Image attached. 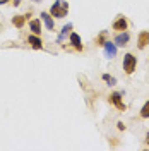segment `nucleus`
<instances>
[{
	"label": "nucleus",
	"mask_w": 149,
	"mask_h": 151,
	"mask_svg": "<svg viewBox=\"0 0 149 151\" xmlns=\"http://www.w3.org/2000/svg\"><path fill=\"white\" fill-rule=\"evenodd\" d=\"M112 28L115 29V31H118V33H120V31H125V29L129 28V21L123 17V16H120V17L115 19V22H113Z\"/></svg>",
	"instance_id": "39448f33"
},
{
	"label": "nucleus",
	"mask_w": 149,
	"mask_h": 151,
	"mask_svg": "<svg viewBox=\"0 0 149 151\" xmlns=\"http://www.w3.org/2000/svg\"><path fill=\"white\" fill-rule=\"evenodd\" d=\"M28 43H29L33 48H34V50H41V48H43V43H41V40H39L36 35L29 36V38H28Z\"/></svg>",
	"instance_id": "6e6552de"
},
{
	"label": "nucleus",
	"mask_w": 149,
	"mask_h": 151,
	"mask_svg": "<svg viewBox=\"0 0 149 151\" xmlns=\"http://www.w3.org/2000/svg\"><path fill=\"white\" fill-rule=\"evenodd\" d=\"M129 40H130V35H129L127 31H120V33L115 36V45H118V47H125V45L129 43Z\"/></svg>",
	"instance_id": "423d86ee"
},
{
	"label": "nucleus",
	"mask_w": 149,
	"mask_h": 151,
	"mask_svg": "<svg viewBox=\"0 0 149 151\" xmlns=\"http://www.w3.org/2000/svg\"><path fill=\"white\" fill-rule=\"evenodd\" d=\"M149 45V31H142L139 33V36H137V47L142 50V48H146Z\"/></svg>",
	"instance_id": "0eeeda50"
},
{
	"label": "nucleus",
	"mask_w": 149,
	"mask_h": 151,
	"mask_svg": "<svg viewBox=\"0 0 149 151\" xmlns=\"http://www.w3.org/2000/svg\"><path fill=\"white\" fill-rule=\"evenodd\" d=\"M105 57L106 58H115V55H117V45L115 43H112L110 40L108 41H105Z\"/></svg>",
	"instance_id": "20e7f679"
},
{
	"label": "nucleus",
	"mask_w": 149,
	"mask_h": 151,
	"mask_svg": "<svg viewBox=\"0 0 149 151\" xmlns=\"http://www.w3.org/2000/svg\"><path fill=\"white\" fill-rule=\"evenodd\" d=\"M70 43L75 47V50H79V52H81V50H84V47L81 45V38H79V35H77V33H70Z\"/></svg>",
	"instance_id": "1a4fd4ad"
},
{
	"label": "nucleus",
	"mask_w": 149,
	"mask_h": 151,
	"mask_svg": "<svg viewBox=\"0 0 149 151\" xmlns=\"http://www.w3.org/2000/svg\"><path fill=\"white\" fill-rule=\"evenodd\" d=\"M117 125H118V129H120V131H125V124H123V122H118Z\"/></svg>",
	"instance_id": "f3484780"
},
{
	"label": "nucleus",
	"mask_w": 149,
	"mask_h": 151,
	"mask_svg": "<svg viewBox=\"0 0 149 151\" xmlns=\"http://www.w3.org/2000/svg\"><path fill=\"white\" fill-rule=\"evenodd\" d=\"M106 36H108V31H101V33L96 36V45H105V41H108Z\"/></svg>",
	"instance_id": "ddd939ff"
},
{
	"label": "nucleus",
	"mask_w": 149,
	"mask_h": 151,
	"mask_svg": "<svg viewBox=\"0 0 149 151\" xmlns=\"http://www.w3.org/2000/svg\"><path fill=\"white\" fill-rule=\"evenodd\" d=\"M67 12H69V4L64 2V0H57L55 4L52 5V9H50V14H52V16H55L57 19L65 17Z\"/></svg>",
	"instance_id": "f257e3e1"
},
{
	"label": "nucleus",
	"mask_w": 149,
	"mask_h": 151,
	"mask_svg": "<svg viewBox=\"0 0 149 151\" xmlns=\"http://www.w3.org/2000/svg\"><path fill=\"white\" fill-rule=\"evenodd\" d=\"M140 117L142 119H149V101H146L144 106L140 108Z\"/></svg>",
	"instance_id": "dca6fc26"
},
{
	"label": "nucleus",
	"mask_w": 149,
	"mask_h": 151,
	"mask_svg": "<svg viewBox=\"0 0 149 151\" xmlns=\"http://www.w3.org/2000/svg\"><path fill=\"white\" fill-rule=\"evenodd\" d=\"M103 81H105L106 84H110V86H115V84H117V79H115L113 76H110V74H103Z\"/></svg>",
	"instance_id": "4468645a"
},
{
	"label": "nucleus",
	"mask_w": 149,
	"mask_h": 151,
	"mask_svg": "<svg viewBox=\"0 0 149 151\" xmlns=\"http://www.w3.org/2000/svg\"><path fill=\"white\" fill-rule=\"evenodd\" d=\"M5 2H7V0H0V5H2V4H5Z\"/></svg>",
	"instance_id": "6ab92c4d"
},
{
	"label": "nucleus",
	"mask_w": 149,
	"mask_h": 151,
	"mask_svg": "<svg viewBox=\"0 0 149 151\" xmlns=\"http://www.w3.org/2000/svg\"><path fill=\"white\" fill-rule=\"evenodd\" d=\"M70 29H72V24H70V22H69V24H65V26H64V29H62V35H60V38H58V41H62V40H64L69 33H70Z\"/></svg>",
	"instance_id": "2eb2a0df"
},
{
	"label": "nucleus",
	"mask_w": 149,
	"mask_h": 151,
	"mask_svg": "<svg viewBox=\"0 0 149 151\" xmlns=\"http://www.w3.org/2000/svg\"><path fill=\"white\" fill-rule=\"evenodd\" d=\"M110 103H113L117 108H118V110H120V112H123V110L127 108V106H125V103L122 101V93H117V91L110 94Z\"/></svg>",
	"instance_id": "7ed1b4c3"
},
{
	"label": "nucleus",
	"mask_w": 149,
	"mask_h": 151,
	"mask_svg": "<svg viewBox=\"0 0 149 151\" xmlns=\"http://www.w3.org/2000/svg\"><path fill=\"white\" fill-rule=\"evenodd\" d=\"M41 19H43V22H45V26L47 29H53V19H52V14H47V12H41Z\"/></svg>",
	"instance_id": "9d476101"
},
{
	"label": "nucleus",
	"mask_w": 149,
	"mask_h": 151,
	"mask_svg": "<svg viewBox=\"0 0 149 151\" xmlns=\"http://www.w3.org/2000/svg\"><path fill=\"white\" fill-rule=\"evenodd\" d=\"M135 65H137V58L132 55V53H127L123 57V70L127 74H132L135 70Z\"/></svg>",
	"instance_id": "f03ea898"
},
{
	"label": "nucleus",
	"mask_w": 149,
	"mask_h": 151,
	"mask_svg": "<svg viewBox=\"0 0 149 151\" xmlns=\"http://www.w3.org/2000/svg\"><path fill=\"white\" fill-rule=\"evenodd\" d=\"M26 16H14V17H12V24H14V26H16V28H22V26H24V22H26Z\"/></svg>",
	"instance_id": "f8f14e48"
},
{
	"label": "nucleus",
	"mask_w": 149,
	"mask_h": 151,
	"mask_svg": "<svg viewBox=\"0 0 149 151\" xmlns=\"http://www.w3.org/2000/svg\"><path fill=\"white\" fill-rule=\"evenodd\" d=\"M29 28H31V31H33L34 35H39V33H41V21H39V19H33V21L29 22Z\"/></svg>",
	"instance_id": "9b49d317"
},
{
	"label": "nucleus",
	"mask_w": 149,
	"mask_h": 151,
	"mask_svg": "<svg viewBox=\"0 0 149 151\" xmlns=\"http://www.w3.org/2000/svg\"><path fill=\"white\" fill-rule=\"evenodd\" d=\"M146 142H148V144H149V132H148V134H146Z\"/></svg>",
	"instance_id": "a211bd4d"
},
{
	"label": "nucleus",
	"mask_w": 149,
	"mask_h": 151,
	"mask_svg": "<svg viewBox=\"0 0 149 151\" xmlns=\"http://www.w3.org/2000/svg\"><path fill=\"white\" fill-rule=\"evenodd\" d=\"M33 2H38V0H33Z\"/></svg>",
	"instance_id": "aec40b11"
}]
</instances>
